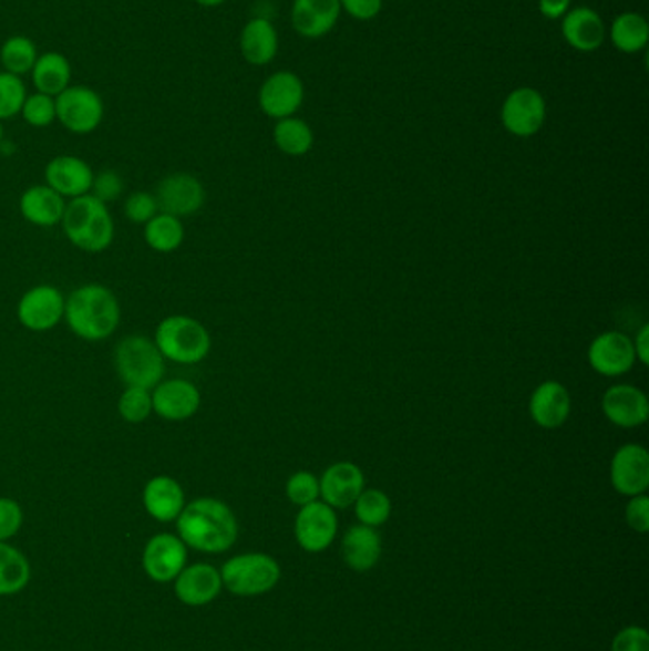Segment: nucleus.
Returning a JSON list of instances; mask_svg holds the SVG:
<instances>
[{"label":"nucleus","mask_w":649,"mask_h":651,"mask_svg":"<svg viewBox=\"0 0 649 651\" xmlns=\"http://www.w3.org/2000/svg\"><path fill=\"white\" fill-rule=\"evenodd\" d=\"M176 520L179 539L190 549L219 555L237 541V516L227 503L214 497L185 503Z\"/></svg>","instance_id":"obj_1"},{"label":"nucleus","mask_w":649,"mask_h":651,"mask_svg":"<svg viewBox=\"0 0 649 651\" xmlns=\"http://www.w3.org/2000/svg\"><path fill=\"white\" fill-rule=\"evenodd\" d=\"M63 319L81 340L103 341L121 324V306L115 293L105 286H81L65 299Z\"/></svg>","instance_id":"obj_2"},{"label":"nucleus","mask_w":649,"mask_h":651,"mask_svg":"<svg viewBox=\"0 0 649 651\" xmlns=\"http://www.w3.org/2000/svg\"><path fill=\"white\" fill-rule=\"evenodd\" d=\"M61 227L71 245L89 254H102L115 238V224L107 204L92 195L73 198L65 206Z\"/></svg>","instance_id":"obj_3"},{"label":"nucleus","mask_w":649,"mask_h":651,"mask_svg":"<svg viewBox=\"0 0 649 651\" xmlns=\"http://www.w3.org/2000/svg\"><path fill=\"white\" fill-rule=\"evenodd\" d=\"M155 345L164 360L176 364H198L212 349L210 333L203 322L185 314H172L156 326Z\"/></svg>","instance_id":"obj_4"},{"label":"nucleus","mask_w":649,"mask_h":651,"mask_svg":"<svg viewBox=\"0 0 649 651\" xmlns=\"http://www.w3.org/2000/svg\"><path fill=\"white\" fill-rule=\"evenodd\" d=\"M115 370L128 388L155 389L163 381L166 362L155 341L145 335H128L115 347Z\"/></svg>","instance_id":"obj_5"},{"label":"nucleus","mask_w":649,"mask_h":651,"mask_svg":"<svg viewBox=\"0 0 649 651\" xmlns=\"http://www.w3.org/2000/svg\"><path fill=\"white\" fill-rule=\"evenodd\" d=\"M222 583L237 597H261L277 587L280 566L264 552H248L230 558L222 568Z\"/></svg>","instance_id":"obj_6"},{"label":"nucleus","mask_w":649,"mask_h":651,"mask_svg":"<svg viewBox=\"0 0 649 651\" xmlns=\"http://www.w3.org/2000/svg\"><path fill=\"white\" fill-rule=\"evenodd\" d=\"M103 115L102 95L90 86H69L55 97V121L76 136H86L100 128Z\"/></svg>","instance_id":"obj_7"},{"label":"nucleus","mask_w":649,"mask_h":651,"mask_svg":"<svg viewBox=\"0 0 649 651\" xmlns=\"http://www.w3.org/2000/svg\"><path fill=\"white\" fill-rule=\"evenodd\" d=\"M547 118V103L537 90L516 89L507 95L501 107V121L503 126L513 136H535L543 128Z\"/></svg>","instance_id":"obj_8"},{"label":"nucleus","mask_w":649,"mask_h":651,"mask_svg":"<svg viewBox=\"0 0 649 651\" xmlns=\"http://www.w3.org/2000/svg\"><path fill=\"white\" fill-rule=\"evenodd\" d=\"M65 314V299L54 286H34L18 303V319L31 332H48L60 324Z\"/></svg>","instance_id":"obj_9"},{"label":"nucleus","mask_w":649,"mask_h":651,"mask_svg":"<svg viewBox=\"0 0 649 651\" xmlns=\"http://www.w3.org/2000/svg\"><path fill=\"white\" fill-rule=\"evenodd\" d=\"M296 539L307 552H324L338 536V515L324 502L305 505L296 516Z\"/></svg>","instance_id":"obj_10"},{"label":"nucleus","mask_w":649,"mask_h":651,"mask_svg":"<svg viewBox=\"0 0 649 651\" xmlns=\"http://www.w3.org/2000/svg\"><path fill=\"white\" fill-rule=\"evenodd\" d=\"M611 486L625 497L642 496L649 488V454L640 444L617 450L609 467Z\"/></svg>","instance_id":"obj_11"},{"label":"nucleus","mask_w":649,"mask_h":651,"mask_svg":"<svg viewBox=\"0 0 649 651\" xmlns=\"http://www.w3.org/2000/svg\"><path fill=\"white\" fill-rule=\"evenodd\" d=\"M155 198L158 211L182 219V217L197 214L204 206L206 195L197 177L185 172H176L164 177L158 184Z\"/></svg>","instance_id":"obj_12"},{"label":"nucleus","mask_w":649,"mask_h":651,"mask_svg":"<svg viewBox=\"0 0 649 651\" xmlns=\"http://www.w3.org/2000/svg\"><path fill=\"white\" fill-rule=\"evenodd\" d=\"M635 345L629 335L621 332H604L596 335L589 347V364L604 378H619L635 366Z\"/></svg>","instance_id":"obj_13"},{"label":"nucleus","mask_w":649,"mask_h":651,"mask_svg":"<svg viewBox=\"0 0 649 651\" xmlns=\"http://www.w3.org/2000/svg\"><path fill=\"white\" fill-rule=\"evenodd\" d=\"M187 564V545L172 534L151 537L143 550V568L158 583L174 581Z\"/></svg>","instance_id":"obj_14"},{"label":"nucleus","mask_w":649,"mask_h":651,"mask_svg":"<svg viewBox=\"0 0 649 651\" xmlns=\"http://www.w3.org/2000/svg\"><path fill=\"white\" fill-rule=\"evenodd\" d=\"M303 81L291 71H278L259 89V107L271 118H288L303 103Z\"/></svg>","instance_id":"obj_15"},{"label":"nucleus","mask_w":649,"mask_h":651,"mask_svg":"<svg viewBox=\"0 0 649 651\" xmlns=\"http://www.w3.org/2000/svg\"><path fill=\"white\" fill-rule=\"evenodd\" d=\"M153 412L164 421H187L197 414L200 407V391L190 381H161L151 389Z\"/></svg>","instance_id":"obj_16"},{"label":"nucleus","mask_w":649,"mask_h":651,"mask_svg":"<svg viewBox=\"0 0 649 651\" xmlns=\"http://www.w3.org/2000/svg\"><path fill=\"white\" fill-rule=\"evenodd\" d=\"M320 497L332 509H347L364 492V473L351 462H338L320 476Z\"/></svg>","instance_id":"obj_17"},{"label":"nucleus","mask_w":649,"mask_h":651,"mask_svg":"<svg viewBox=\"0 0 649 651\" xmlns=\"http://www.w3.org/2000/svg\"><path fill=\"white\" fill-rule=\"evenodd\" d=\"M47 185L63 198H79L90 195L94 184V170L79 156L61 155L48 163Z\"/></svg>","instance_id":"obj_18"},{"label":"nucleus","mask_w":649,"mask_h":651,"mask_svg":"<svg viewBox=\"0 0 649 651\" xmlns=\"http://www.w3.org/2000/svg\"><path fill=\"white\" fill-rule=\"evenodd\" d=\"M602 412L617 427H640L649 417L648 396L632 385H614L604 393Z\"/></svg>","instance_id":"obj_19"},{"label":"nucleus","mask_w":649,"mask_h":651,"mask_svg":"<svg viewBox=\"0 0 649 651\" xmlns=\"http://www.w3.org/2000/svg\"><path fill=\"white\" fill-rule=\"evenodd\" d=\"M529 415L542 428H558L571 414V396L558 381H543L529 399Z\"/></svg>","instance_id":"obj_20"},{"label":"nucleus","mask_w":649,"mask_h":651,"mask_svg":"<svg viewBox=\"0 0 649 651\" xmlns=\"http://www.w3.org/2000/svg\"><path fill=\"white\" fill-rule=\"evenodd\" d=\"M222 574L210 564L185 566L176 577V597L187 606L210 604L222 592Z\"/></svg>","instance_id":"obj_21"},{"label":"nucleus","mask_w":649,"mask_h":651,"mask_svg":"<svg viewBox=\"0 0 649 651\" xmlns=\"http://www.w3.org/2000/svg\"><path fill=\"white\" fill-rule=\"evenodd\" d=\"M562 34L579 52H595L606 41V23L593 8L577 7L562 18Z\"/></svg>","instance_id":"obj_22"},{"label":"nucleus","mask_w":649,"mask_h":651,"mask_svg":"<svg viewBox=\"0 0 649 651\" xmlns=\"http://www.w3.org/2000/svg\"><path fill=\"white\" fill-rule=\"evenodd\" d=\"M339 14V0H293L291 23L301 37L318 39L336 28Z\"/></svg>","instance_id":"obj_23"},{"label":"nucleus","mask_w":649,"mask_h":651,"mask_svg":"<svg viewBox=\"0 0 649 651\" xmlns=\"http://www.w3.org/2000/svg\"><path fill=\"white\" fill-rule=\"evenodd\" d=\"M143 505L158 523H172L182 515L185 492L176 478L166 475L155 476L143 488Z\"/></svg>","instance_id":"obj_24"},{"label":"nucleus","mask_w":649,"mask_h":651,"mask_svg":"<svg viewBox=\"0 0 649 651\" xmlns=\"http://www.w3.org/2000/svg\"><path fill=\"white\" fill-rule=\"evenodd\" d=\"M65 206H68L65 198L58 195L54 189H50L48 185L29 187L20 198L21 216L37 227L60 225Z\"/></svg>","instance_id":"obj_25"},{"label":"nucleus","mask_w":649,"mask_h":651,"mask_svg":"<svg viewBox=\"0 0 649 651\" xmlns=\"http://www.w3.org/2000/svg\"><path fill=\"white\" fill-rule=\"evenodd\" d=\"M278 52L277 29L267 18H254L240 33V54L251 65H267Z\"/></svg>","instance_id":"obj_26"},{"label":"nucleus","mask_w":649,"mask_h":651,"mask_svg":"<svg viewBox=\"0 0 649 651\" xmlns=\"http://www.w3.org/2000/svg\"><path fill=\"white\" fill-rule=\"evenodd\" d=\"M341 555L351 570L370 571L381 558V537L375 528L352 526L341 542Z\"/></svg>","instance_id":"obj_27"},{"label":"nucleus","mask_w":649,"mask_h":651,"mask_svg":"<svg viewBox=\"0 0 649 651\" xmlns=\"http://www.w3.org/2000/svg\"><path fill=\"white\" fill-rule=\"evenodd\" d=\"M31 76L37 92L58 97L71 86L73 69L68 58L60 52H44L37 58Z\"/></svg>","instance_id":"obj_28"},{"label":"nucleus","mask_w":649,"mask_h":651,"mask_svg":"<svg viewBox=\"0 0 649 651\" xmlns=\"http://www.w3.org/2000/svg\"><path fill=\"white\" fill-rule=\"evenodd\" d=\"M143 235H145V242L151 250L158 251V254H172L183 245L185 227H183L179 217L158 211L153 219L145 224Z\"/></svg>","instance_id":"obj_29"},{"label":"nucleus","mask_w":649,"mask_h":651,"mask_svg":"<svg viewBox=\"0 0 649 651\" xmlns=\"http://www.w3.org/2000/svg\"><path fill=\"white\" fill-rule=\"evenodd\" d=\"M609 37L617 50L625 54H636L646 48L649 41V25L646 18L635 12H625L614 21Z\"/></svg>","instance_id":"obj_30"},{"label":"nucleus","mask_w":649,"mask_h":651,"mask_svg":"<svg viewBox=\"0 0 649 651\" xmlns=\"http://www.w3.org/2000/svg\"><path fill=\"white\" fill-rule=\"evenodd\" d=\"M31 577V566L20 550L0 541V597L16 595L25 589Z\"/></svg>","instance_id":"obj_31"},{"label":"nucleus","mask_w":649,"mask_h":651,"mask_svg":"<svg viewBox=\"0 0 649 651\" xmlns=\"http://www.w3.org/2000/svg\"><path fill=\"white\" fill-rule=\"evenodd\" d=\"M272 136H275L278 149L290 156L307 155L315 143L311 126L296 116L280 118L275 126Z\"/></svg>","instance_id":"obj_32"},{"label":"nucleus","mask_w":649,"mask_h":651,"mask_svg":"<svg viewBox=\"0 0 649 651\" xmlns=\"http://www.w3.org/2000/svg\"><path fill=\"white\" fill-rule=\"evenodd\" d=\"M37 58H39V52H37L34 42L23 34L10 37L0 48L2 71H7L10 75H31Z\"/></svg>","instance_id":"obj_33"},{"label":"nucleus","mask_w":649,"mask_h":651,"mask_svg":"<svg viewBox=\"0 0 649 651\" xmlns=\"http://www.w3.org/2000/svg\"><path fill=\"white\" fill-rule=\"evenodd\" d=\"M391 499L381 489H364L354 502V515L368 528H379L391 518Z\"/></svg>","instance_id":"obj_34"},{"label":"nucleus","mask_w":649,"mask_h":651,"mask_svg":"<svg viewBox=\"0 0 649 651\" xmlns=\"http://www.w3.org/2000/svg\"><path fill=\"white\" fill-rule=\"evenodd\" d=\"M116 407H119V415H121L122 420L126 421V423H132V425H140L143 421L150 420L151 414H153L151 389H124Z\"/></svg>","instance_id":"obj_35"},{"label":"nucleus","mask_w":649,"mask_h":651,"mask_svg":"<svg viewBox=\"0 0 649 651\" xmlns=\"http://www.w3.org/2000/svg\"><path fill=\"white\" fill-rule=\"evenodd\" d=\"M25 97H28V89L21 81V76L0 71V123L20 115Z\"/></svg>","instance_id":"obj_36"},{"label":"nucleus","mask_w":649,"mask_h":651,"mask_svg":"<svg viewBox=\"0 0 649 651\" xmlns=\"http://www.w3.org/2000/svg\"><path fill=\"white\" fill-rule=\"evenodd\" d=\"M20 115L23 116V121L29 126L47 128L55 121V97L41 94V92L28 95L25 102H23V107H21Z\"/></svg>","instance_id":"obj_37"},{"label":"nucleus","mask_w":649,"mask_h":651,"mask_svg":"<svg viewBox=\"0 0 649 651\" xmlns=\"http://www.w3.org/2000/svg\"><path fill=\"white\" fill-rule=\"evenodd\" d=\"M286 496L293 505L305 507L309 503L318 502L320 497V484L317 476L309 471H299L286 482Z\"/></svg>","instance_id":"obj_38"},{"label":"nucleus","mask_w":649,"mask_h":651,"mask_svg":"<svg viewBox=\"0 0 649 651\" xmlns=\"http://www.w3.org/2000/svg\"><path fill=\"white\" fill-rule=\"evenodd\" d=\"M124 214H126V217H128L132 224H147L150 219H153L158 214V204H156L155 195H151L147 190L132 193L126 198V204H124Z\"/></svg>","instance_id":"obj_39"},{"label":"nucleus","mask_w":649,"mask_h":651,"mask_svg":"<svg viewBox=\"0 0 649 651\" xmlns=\"http://www.w3.org/2000/svg\"><path fill=\"white\" fill-rule=\"evenodd\" d=\"M122 190H124L122 177L115 170H103L95 174L90 195L102 200L103 204H107L121 197Z\"/></svg>","instance_id":"obj_40"},{"label":"nucleus","mask_w":649,"mask_h":651,"mask_svg":"<svg viewBox=\"0 0 649 651\" xmlns=\"http://www.w3.org/2000/svg\"><path fill=\"white\" fill-rule=\"evenodd\" d=\"M23 524V510L14 499L0 497V541H7L20 531Z\"/></svg>","instance_id":"obj_41"},{"label":"nucleus","mask_w":649,"mask_h":651,"mask_svg":"<svg viewBox=\"0 0 649 651\" xmlns=\"http://www.w3.org/2000/svg\"><path fill=\"white\" fill-rule=\"evenodd\" d=\"M611 651H649V634L642 627H625L617 632Z\"/></svg>","instance_id":"obj_42"},{"label":"nucleus","mask_w":649,"mask_h":651,"mask_svg":"<svg viewBox=\"0 0 649 651\" xmlns=\"http://www.w3.org/2000/svg\"><path fill=\"white\" fill-rule=\"evenodd\" d=\"M625 518L630 529L638 534H648L649 531V499L646 494L642 496L630 497L625 509Z\"/></svg>","instance_id":"obj_43"},{"label":"nucleus","mask_w":649,"mask_h":651,"mask_svg":"<svg viewBox=\"0 0 649 651\" xmlns=\"http://www.w3.org/2000/svg\"><path fill=\"white\" fill-rule=\"evenodd\" d=\"M339 2H341V10L346 8L347 14L360 21L373 20L383 7V0H339Z\"/></svg>","instance_id":"obj_44"},{"label":"nucleus","mask_w":649,"mask_h":651,"mask_svg":"<svg viewBox=\"0 0 649 651\" xmlns=\"http://www.w3.org/2000/svg\"><path fill=\"white\" fill-rule=\"evenodd\" d=\"M571 0H539V10L548 20H560L568 14Z\"/></svg>","instance_id":"obj_45"},{"label":"nucleus","mask_w":649,"mask_h":651,"mask_svg":"<svg viewBox=\"0 0 649 651\" xmlns=\"http://www.w3.org/2000/svg\"><path fill=\"white\" fill-rule=\"evenodd\" d=\"M632 345H635V354L636 360H640L643 366H648L649 364V324H643L640 328V332L636 333L635 341H632Z\"/></svg>","instance_id":"obj_46"},{"label":"nucleus","mask_w":649,"mask_h":651,"mask_svg":"<svg viewBox=\"0 0 649 651\" xmlns=\"http://www.w3.org/2000/svg\"><path fill=\"white\" fill-rule=\"evenodd\" d=\"M195 2H197V4H200V7L204 8H216L222 7L225 0H195Z\"/></svg>","instance_id":"obj_47"},{"label":"nucleus","mask_w":649,"mask_h":651,"mask_svg":"<svg viewBox=\"0 0 649 651\" xmlns=\"http://www.w3.org/2000/svg\"><path fill=\"white\" fill-rule=\"evenodd\" d=\"M2 137H4V130H2V123H0V142H2Z\"/></svg>","instance_id":"obj_48"}]
</instances>
